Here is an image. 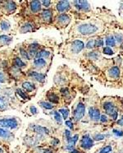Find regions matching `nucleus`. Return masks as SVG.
Wrapping results in <instances>:
<instances>
[{
	"label": "nucleus",
	"instance_id": "6e6552de",
	"mask_svg": "<svg viewBox=\"0 0 123 153\" xmlns=\"http://www.w3.org/2000/svg\"><path fill=\"white\" fill-rule=\"evenodd\" d=\"M94 140L90 134H85L81 139V147L84 150H90L94 146Z\"/></svg>",
	"mask_w": 123,
	"mask_h": 153
},
{
	"label": "nucleus",
	"instance_id": "f257e3e1",
	"mask_svg": "<svg viewBox=\"0 0 123 153\" xmlns=\"http://www.w3.org/2000/svg\"><path fill=\"white\" fill-rule=\"evenodd\" d=\"M100 108L101 111L115 123L123 114V97L104 96L100 99Z\"/></svg>",
	"mask_w": 123,
	"mask_h": 153
},
{
	"label": "nucleus",
	"instance_id": "9d476101",
	"mask_svg": "<svg viewBox=\"0 0 123 153\" xmlns=\"http://www.w3.org/2000/svg\"><path fill=\"white\" fill-rule=\"evenodd\" d=\"M71 21V17L67 13H62L60 15H58L57 17V25L60 26V27H67L70 24Z\"/></svg>",
	"mask_w": 123,
	"mask_h": 153
},
{
	"label": "nucleus",
	"instance_id": "a211bd4d",
	"mask_svg": "<svg viewBox=\"0 0 123 153\" xmlns=\"http://www.w3.org/2000/svg\"><path fill=\"white\" fill-rule=\"evenodd\" d=\"M100 52L102 53V54H104V55H108V56H113L115 55L116 54H117V52L113 50V49H112V48H110V47L108 46H104Z\"/></svg>",
	"mask_w": 123,
	"mask_h": 153
},
{
	"label": "nucleus",
	"instance_id": "9b49d317",
	"mask_svg": "<svg viewBox=\"0 0 123 153\" xmlns=\"http://www.w3.org/2000/svg\"><path fill=\"white\" fill-rule=\"evenodd\" d=\"M71 2L69 1H59L57 2V10L58 13H66V12H68L71 8Z\"/></svg>",
	"mask_w": 123,
	"mask_h": 153
},
{
	"label": "nucleus",
	"instance_id": "603ef678",
	"mask_svg": "<svg viewBox=\"0 0 123 153\" xmlns=\"http://www.w3.org/2000/svg\"><path fill=\"white\" fill-rule=\"evenodd\" d=\"M121 67H122V70L123 72V59H122V66H121Z\"/></svg>",
	"mask_w": 123,
	"mask_h": 153
},
{
	"label": "nucleus",
	"instance_id": "ea45409f",
	"mask_svg": "<svg viewBox=\"0 0 123 153\" xmlns=\"http://www.w3.org/2000/svg\"><path fill=\"white\" fill-rule=\"evenodd\" d=\"M53 115H54V118H55V119H56L57 123L61 124L62 123V117L60 115V113L58 111H54L53 112Z\"/></svg>",
	"mask_w": 123,
	"mask_h": 153
},
{
	"label": "nucleus",
	"instance_id": "423d86ee",
	"mask_svg": "<svg viewBox=\"0 0 123 153\" xmlns=\"http://www.w3.org/2000/svg\"><path fill=\"white\" fill-rule=\"evenodd\" d=\"M85 42L82 40H74L69 45V52L73 55H78L85 50Z\"/></svg>",
	"mask_w": 123,
	"mask_h": 153
},
{
	"label": "nucleus",
	"instance_id": "864d4df0",
	"mask_svg": "<svg viewBox=\"0 0 123 153\" xmlns=\"http://www.w3.org/2000/svg\"><path fill=\"white\" fill-rule=\"evenodd\" d=\"M3 150L2 148H0V153H3Z\"/></svg>",
	"mask_w": 123,
	"mask_h": 153
},
{
	"label": "nucleus",
	"instance_id": "49530a36",
	"mask_svg": "<svg viewBox=\"0 0 123 153\" xmlns=\"http://www.w3.org/2000/svg\"><path fill=\"white\" fill-rule=\"evenodd\" d=\"M59 143V140L57 139V138H53L52 140V144L53 145H54V146H56V145H57V144Z\"/></svg>",
	"mask_w": 123,
	"mask_h": 153
},
{
	"label": "nucleus",
	"instance_id": "72a5a7b5",
	"mask_svg": "<svg viewBox=\"0 0 123 153\" xmlns=\"http://www.w3.org/2000/svg\"><path fill=\"white\" fill-rule=\"evenodd\" d=\"M118 13H119V17H120V19H121V25L123 26V2H120V6H119V9H118Z\"/></svg>",
	"mask_w": 123,
	"mask_h": 153
},
{
	"label": "nucleus",
	"instance_id": "c03bdc74",
	"mask_svg": "<svg viewBox=\"0 0 123 153\" xmlns=\"http://www.w3.org/2000/svg\"><path fill=\"white\" fill-rule=\"evenodd\" d=\"M51 3H52L51 1H42V2H41V3H42L45 8H48V7L50 6V4H51Z\"/></svg>",
	"mask_w": 123,
	"mask_h": 153
},
{
	"label": "nucleus",
	"instance_id": "aec40b11",
	"mask_svg": "<svg viewBox=\"0 0 123 153\" xmlns=\"http://www.w3.org/2000/svg\"><path fill=\"white\" fill-rule=\"evenodd\" d=\"M49 56H50V52H48L47 50H38L37 54L35 56V59H42V58L48 59Z\"/></svg>",
	"mask_w": 123,
	"mask_h": 153
},
{
	"label": "nucleus",
	"instance_id": "7ed1b4c3",
	"mask_svg": "<svg viewBox=\"0 0 123 153\" xmlns=\"http://www.w3.org/2000/svg\"><path fill=\"white\" fill-rule=\"evenodd\" d=\"M86 107L84 102L78 101L72 110V119L76 122L81 121L85 115Z\"/></svg>",
	"mask_w": 123,
	"mask_h": 153
},
{
	"label": "nucleus",
	"instance_id": "f03ea898",
	"mask_svg": "<svg viewBox=\"0 0 123 153\" xmlns=\"http://www.w3.org/2000/svg\"><path fill=\"white\" fill-rule=\"evenodd\" d=\"M122 59V57L118 54L117 57L113 58V64L104 70V79H105L106 86H108V84H111L110 87H116L115 85H117L118 88L122 87V67H121Z\"/></svg>",
	"mask_w": 123,
	"mask_h": 153
},
{
	"label": "nucleus",
	"instance_id": "58836bf2",
	"mask_svg": "<svg viewBox=\"0 0 123 153\" xmlns=\"http://www.w3.org/2000/svg\"><path fill=\"white\" fill-rule=\"evenodd\" d=\"M61 94L64 98H70V92L67 88H62L61 89Z\"/></svg>",
	"mask_w": 123,
	"mask_h": 153
},
{
	"label": "nucleus",
	"instance_id": "f704fd0d",
	"mask_svg": "<svg viewBox=\"0 0 123 153\" xmlns=\"http://www.w3.org/2000/svg\"><path fill=\"white\" fill-rule=\"evenodd\" d=\"M0 27H1V29L3 31H8V30H9L10 24L8 22H6V21H3L0 23Z\"/></svg>",
	"mask_w": 123,
	"mask_h": 153
},
{
	"label": "nucleus",
	"instance_id": "bb28decb",
	"mask_svg": "<svg viewBox=\"0 0 123 153\" xmlns=\"http://www.w3.org/2000/svg\"><path fill=\"white\" fill-rule=\"evenodd\" d=\"M34 64L36 68H42L44 67H45L46 65V61L44 60V59H35L34 61Z\"/></svg>",
	"mask_w": 123,
	"mask_h": 153
},
{
	"label": "nucleus",
	"instance_id": "4c0bfd02",
	"mask_svg": "<svg viewBox=\"0 0 123 153\" xmlns=\"http://www.w3.org/2000/svg\"><path fill=\"white\" fill-rule=\"evenodd\" d=\"M8 106V103L3 97H0V110H5Z\"/></svg>",
	"mask_w": 123,
	"mask_h": 153
},
{
	"label": "nucleus",
	"instance_id": "39448f33",
	"mask_svg": "<svg viewBox=\"0 0 123 153\" xmlns=\"http://www.w3.org/2000/svg\"><path fill=\"white\" fill-rule=\"evenodd\" d=\"M88 115L90 119L94 123H100V117H101V108H100V103L99 105H92L88 108Z\"/></svg>",
	"mask_w": 123,
	"mask_h": 153
},
{
	"label": "nucleus",
	"instance_id": "ddd939ff",
	"mask_svg": "<svg viewBox=\"0 0 123 153\" xmlns=\"http://www.w3.org/2000/svg\"><path fill=\"white\" fill-rule=\"evenodd\" d=\"M104 46H105V44H104V36H97L95 38V50H101Z\"/></svg>",
	"mask_w": 123,
	"mask_h": 153
},
{
	"label": "nucleus",
	"instance_id": "4be33fe9",
	"mask_svg": "<svg viewBox=\"0 0 123 153\" xmlns=\"http://www.w3.org/2000/svg\"><path fill=\"white\" fill-rule=\"evenodd\" d=\"M34 131L36 132L39 135L48 134L49 133L48 129L44 128V127H42V126H34Z\"/></svg>",
	"mask_w": 123,
	"mask_h": 153
},
{
	"label": "nucleus",
	"instance_id": "473e14b6",
	"mask_svg": "<svg viewBox=\"0 0 123 153\" xmlns=\"http://www.w3.org/2000/svg\"><path fill=\"white\" fill-rule=\"evenodd\" d=\"M14 63H15V65H16L17 67L20 68H25V67H26V64H25L23 61L21 60L20 58H16L14 60Z\"/></svg>",
	"mask_w": 123,
	"mask_h": 153
},
{
	"label": "nucleus",
	"instance_id": "f8f14e48",
	"mask_svg": "<svg viewBox=\"0 0 123 153\" xmlns=\"http://www.w3.org/2000/svg\"><path fill=\"white\" fill-rule=\"evenodd\" d=\"M100 124H105V125H113L114 123L107 115L102 113L101 117H100Z\"/></svg>",
	"mask_w": 123,
	"mask_h": 153
},
{
	"label": "nucleus",
	"instance_id": "e433bc0d",
	"mask_svg": "<svg viewBox=\"0 0 123 153\" xmlns=\"http://www.w3.org/2000/svg\"><path fill=\"white\" fill-rule=\"evenodd\" d=\"M20 54H21V56L23 57L25 59H27V60L30 59V57L29 55L28 52L26 50H23V49H20Z\"/></svg>",
	"mask_w": 123,
	"mask_h": 153
},
{
	"label": "nucleus",
	"instance_id": "cd10ccee",
	"mask_svg": "<svg viewBox=\"0 0 123 153\" xmlns=\"http://www.w3.org/2000/svg\"><path fill=\"white\" fill-rule=\"evenodd\" d=\"M12 136L11 132L8 129H4L3 128H0V138H9Z\"/></svg>",
	"mask_w": 123,
	"mask_h": 153
},
{
	"label": "nucleus",
	"instance_id": "79ce46f5",
	"mask_svg": "<svg viewBox=\"0 0 123 153\" xmlns=\"http://www.w3.org/2000/svg\"><path fill=\"white\" fill-rule=\"evenodd\" d=\"M65 124H66L70 129H74V126H73V123L71 120H66L65 122Z\"/></svg>",
	"mask_w": 123,
	"mask_h": 153
},
{
	"label": "nucleus",
	"instance_id": "5701e85b",
	"mask_svg": "<svg viewBox=\"0 0 123 153\" xmlns=\"http://www.w3.org/2000/svg\"><path fill=\"white\" fill-rule=\"evenodd\" d=\"M110 134L108 133H97L93 136V140L94 141H102V140L105 139L107 138H109Z\"/></svg>",
	"mask_w": 123,
	"mask_h": 153
},
{
	"label": "nucleus",
	"instance_id": "1a4fd4ad",
	"mask_svg": "<svg viewBox=\"0 0 123 153\" xmlns=\"http://www.w3.org/2000/svg\"><path fill=\"white\" fill-rule=\"evenodd\" d=\"M18 126V123L16 119H0V127L6 128V129H14Z\"/></svg>",
	"mask_w": 123,
	"mask_h": 153
},
{
	"label": "nucleus",
	"instance_id": "a19ab883",
	"mask_svg": "<svg viewBox=\"0 0 123 153\" xmlns=\"http://www.w3.org/2000/svg\"><path fill=\"white\" fill-rule=\"evenodd\" d=\"M17 92L18 93V95H19L22 98V99H26L27 96H26V95L25 94V93L21 91V90H20V89H17Z\"/></svg>",
	"mask_w": 123,
	"mask_h": 153
},
{
	"label": "nucleus",
	"instance_id": "4468645a",
	"mask_svg": "<svg viewBox=\"0 0 123 153\" xmlns=\"http://www.w3.org/2000/svg\"><path fill=\"white\" fill-rule=\"evenodd\" d=\"M30 7L31 12H33L34 13H36L41 9V2H39V1H31Z\"/></svg>",
	"mask_w": 123,
	"mask_h": 153
},
{
	"label": "nucleus",
	"instance_id": "f3484780",
	"mask_svg": "<svg viewBox=\"0 0 123 153\" xmlns=\"http://www.w3.org/2000/svg\"><path fill=\"white\" fill-rule=\"evenodd\" d=\"M95 38L96 37L89 38V40L85 43V50H87L89 51L95 50Z\"/></svg>",
	"mask_w": 123,
	"mask_h": 153
},
{
	"label": "nucleus",
	"instance_id": "dca6fc26",
	"mask_svg": "<svg viewBox=\"0 0 123 153\" xmlns=\"http://www.w3.org/2000/svg\"><path fill=\"white\" fill-rule=\"evenodd\" d=\"M29 76L35 79V80H36L37 82H43L44 81V75L43 73H37V72H30Z\"/></svg>",
	"mask_w": 123,
	"mask_h": 153
},
{
	"label": "nucleus",
	"instance_id": "3c124183",
	"mask_svg": "<svg viewBox=\"0 0 123 153\" xmlns=\"http://www.w3.org/2000/svg\"><path fill=\"white\" fill-rule=\"evenodd\" d=\"M122 87H123V72H122Z\"/></svg>",
	"mask_w": 123,
	"mask_h": 153
},
{
	"label": "nucleus",
	"instance_id": "6e6d98bb",
	"mask_svg": "<svg viewBox=\"0 0 123 153\" xmlns=\"http://www.w3.org/2000/svg\"><path fill=\"white\" fill-rule=\"evenodd\" d=\"M122 2H123V1H122Z\"/></svg>",
	"mask_w": 123,
	"mask_h": 153
},
{
	"label": "nucleus",
	"instance_id": "37998d69",
	"mask_svg": "<svg viewBox=\"0 0 123 153\" xmlns=\"http://www.w3.org/2000/svg\"><path fill=\"white\" fill-rule=\"evenodd\" d=\"M65 137H66V141L67 140H69L71 138V131L68 129L65 130Z\"/></svg>",
	"mask_w": 123,
	"mask_h": 153
},
{
	"label": "nucleus",
	"instance_id": "393cba45",
	"mask_svg": "<svg viewBox=\"0 0 123 153\" xmlns=\"http://www.w3.org/2000/svg\"><path fill=\"white\" fill-rule=\"evenodd\" d=\"M52 17L53 13L50 10H44V11H43L42 18L44 19V21H46L47 22H50V21L52 20Z\"/></svg>",
	"mask_w": 123,
	"mask_h": 153
},
{
	"label": "nucleus",
	"instance_id": "a18cd8bd",
	"mask_svg": "<svg viewBox=\"0 0 123 153\" xmlns=\"http://www.w3.org/2000/svg\"><path fill=\"white\" fill-rule=\"evenodd\" d=\"M30 111H31V113H32L33 115H35V114L38 113V110L36 109V107L35 106H33V105H32V106H30Z\"/></svg>",
	"mask_w": 123,
	"mask_h": 153
},
{
	"label": "nucleus",
	"instance_id": "6ab92c4d",
	"mask_svg": "<svg viewBox=\"0 0 123 153\" xmlns=\"http://www.w3.org/2000/svg\"><path fill=\"white\" fill-rule=\"evenodd\" d=\"M38 49H39V45L35 43V44H31L30 47H29V50H28V54L30 57H32V56H35V54H37L38 52Z\"/></svg>",
	"mask_w": 123,
	"mask_h": 153
},
{
	"label": "nucleus",
	"instance_id": "de8ad7c7",
	"mask_svg": "<svg viewBox=\"0 0 123 153\" xmlns=\"http://www.w3.org/2000/svg\"><path fill=\"white\" fill-rule=\"evenodd\" d=\"M4 82V75L3 73L0 72V83H3Z\"/></svg>",
	"mask_w": 123,
	"mask_h": 153
},
{
	"label": "nucleus",
	"instance_id": "412c9836",
	"mask_svg": "<svg viewBox=\"0 0 123 153\" xmlns=\"http://www.w3.org/2000/svg\"><path fill=\"white\" fill-rule=\"evenodd\" d=\"M16 8H17V5L14 2H12V1H8L4 5V8L7 12L8 13H12L16 10Z\"/></svg>",
	"mask_w": 123,
	"mask_h": 153
},
{
	"label": "nucleus",
	"instance_id": "5fc2aeb1",
	"mask_svg": "<svg viewBox=\"0 0 123 153\" xmlns=\"http://www.w3.org/2000/svg\"><path fill=\"white\" fill-rule=\"evenodd\" d=\"M110 153H113V152H110Z\"/></svg>",
	"mask_w": 123,
	"mask_h": 153
},
{
	"label": "nucleus",
	"instance_id": "a878e982",
	"mask_svg": "<svg viewBox=\"0 0 123 153\" xmlns=\"http://www.w3.org/2000/svg\"><path fill=\"white\" fill-rule=\"evenodd\" d=\"M22 87H23L26 92H31L35 90V85L30 82H25L22 83Z\"/></svg>",
	"mask_w": 123,
	"mask_h": 153
},
{
	"label": "nucleus",
	"instance_id": "2eb2a0df",
	"mask_svg": "<svg viewBox=\"0 0 123 153\" xmlns=\"http://www.w3.org/2000/svg\"><path fill=\"white\" fill-rule=\"evenodd\" d=\"M112 133L117 138H122L123 137V128L117 126L113 124V127L112 128Z\"/></svg>",
	"mask_w": 123,
	"mask_h": 153
},
{
	"label": "nucleus",
	"instance_id": "0eeeda50",
	"mask_svg": "<svg viewBox=\"0 0 123 153\" xmlns=\"http://www.w3.org/2000/svg\"><path fill=\"white\" fill-rule=\"evenodd\" d=\"M73 4V7L76 8L78 12L84 13H89L92 12V6L90 5V2L88 1H73L71 3Z\"/></svg>",
	"mask_w": 123,
	"mask_h": 153
},
{
	"label": "nucleus",
	"instance_id": "09e8293b",
	"mask_svg": "<svg viewBox=\"0 0 123 153\" xmlns=\"http://www.w3.org/2000/svg\"><path fill=\"white\" fill-rule=\"evenodd\" d=\"M70 153H81V152L79 151V150H77V149H73V150H71V151H70L69 152Z\"/></svg>",
	"mask_w": 123,
	"mask_h": 153
},
{
	"label": "nucleus",
	"instance_id": "c756f323",
	"mask_svg": "<svg viewBox=\"0 0 123 153\" xmlns=\"http://www.w3.org/2000/svg\"><path fill=\"white\" fill-rule=\"evenodd\" d=\"M113 152V146L112 145H105L102 148H100L99 153H110Z\"/></svg>",
	"mask_w": 123,
	"mask_h": 153
},
{
	"label": "nucleus",
	"instance_id": "b1692460",
	"mask_svg": "<svg viewBox=\"0 0 123 153\" xmlns=\"http://www.w3.org/2000/svg\"><path fill=\"white\" fill-rule=\"evenodd\" d=\"M47 96L48 101L51 102V104H57V103H59V96H57L55 93L49 92Z\"/></svg>",
	"mask_w": 123,
	"mask_h": 153
},
{
	"label": "nucleus",
	"instance_id": "c9c22d12",
	"mask_svg": "<svg viewBox=\"0 0 123 153\" xmlns=\"http://www.w3.org/2000/svg\"><path fill=\"white\" fill-rule=\"evenodd\" d=\"M0 41L3 42L4 44H8L12 41V38L8 36L3 35V36H0Z\"/></svg>",
	"mask_w": 123,
	"mask_h": 153
},
{
	"label": "nucleus",
	"instance_id": "8fccbe9b",
	"mask_svg": "<svg viewBox=\"0 0 123 153\" xmlns=\"http://www.w3.org/2000/svg\"><path fill=\"white\" fill-rule=\"evenodd\" d=\"M41 153H53L50 150L48 149H44V150H42V152Z\"/></svg>",
	"mask_w": 123,
	"mask_h": 153
},
{
	"label": "nucleus",
	"instance_id": "2f4dec72",
	"mask_svg": "<svg viewBox=\"0 0 123 153\" xmlns=\"http://www.w3.org/2000/svg\"><path fill=\"white\" fill-rule=\"evenodd\" d=\"M58 111H59V113H61L62 115V117H63V119H64L65 120L68 119V117H69V110H68L67 108L60 109Z\"/></svg>",
	"mask_w": 123,
	"mask_h": 153
},
{
	"label": "nucleus",
	"instance_id": "7c9ffc66",
	"mask_svg": "<svg viewBox=\"0 0 123 153\" xmlns=\"http://www.w3.org/2000/svg\"><path fill=\"white\" fill-rule=\"evenodd\" d=\"M39 105L45 110H52L53 108V105H52L51 103L46 101H40L39 102Z\"/></svg>",
	"mask_w": 123,
	"mask_h": 153
},
{
	"label": "nucleus",
	"instance_id": "20e7f679",
	"mask_svg": "<svg viewBox=\"0 0 123 153\" xmlns=\"http://www.w3.org/2000/svg\"><path fill=\"white\" fill-rule=\"evenodd\" d=\"M112 25H113V23L111 24V26L109 27L108 30L107 31V32L104 35V44H105V46L110 47V48L113 49V50H115L119 54L118 46L117 45V42H116L115 39H114L113 34V31H112V28H111Z\"/></svg>",
	"mask_w": 123,
	"mask_h": 153
},
{
	"label": "nucleus",
	"instance_id": "c85d7f7f",
	"mask_svg": "<svg viewBox=\"0 0 123 153\" xmlns=\"http://www.w3.org/2000/svg\"><path fill=\"white\" fill-rule=\"evenodd\" d=\"M33 29V26L30 23H26L25 24L24 26H22V27L21 28V33H26V32H30Z\"/></svg>",
	"mask_w": 123,
	"mask_h": 153
}]
</instances>
